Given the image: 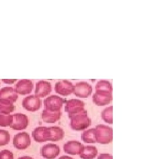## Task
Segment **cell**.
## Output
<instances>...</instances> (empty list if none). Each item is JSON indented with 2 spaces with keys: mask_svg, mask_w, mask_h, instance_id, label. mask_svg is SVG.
Segmentation results:
<instances>
[{
  "mask_svg": "<svg viewBox=\"0 0 141 159\" xmlns=\"http://www.w3.org/2000/svg\"><path fill=\"white\" fill-rule=\"evenodd\" d=\"M68 117L71 120L70 125L74 130H84L91 125V120L88 117L87 111L85 110Z\"/></svg>",
  "mask_w": 141,
  "mask_h": 159,
  "instance_id": "cell-1",
  "label": "cell"
},
{
  "mask_svg": "<svg viewBox=\"0 0 141 159\" xmlns=\"http://www.w3.org/2000/svg\"><path fill=\"white\" fill-rule=\"evenodd\" d=\"M95 130L96 143L107 144L112 141L113 129L112 127L99 125H96Z\"/></svg>",
  "mask_w": 141,
  "mask_h": 159,
  "instance_id": "cell-2",
  "label": "cell"
},
{
  "mask_svg": "<svg viewBox=\"0 0 141 159\" xmlns=\"http://www.w3.org/2000/svg\"><path fill=\"white\" fill-rule=\"evenodd\" d=\"M66 102V98H63L55 95L48 97L44 101L45 109L54 111L61 110L63 104Z\"/></svg>",
  "mask_w": 141,
  "mask_h": 159,
  "instance_id": "cell-3",
  "label": "cell"
},
{
  "mask_svg": "<svg viewBox=\"0 0 141 159\" xmlns=\"http://www.w3.org/2000/svg\"><path fill=\"white\" fill-rule=\"evenodd\" d=\"M31 144V139L26 132L19 133L13 139V145L18 150H25Z\"/></svg>",
  "mask_w": 141,
  "mask_h": 159,
  "instance_id": "cell-4",
  "label": "cell"
},
{
  "mask_svg": "<svg viewBox=\"0 0 141 159\" xmlns=\"http://www.w3.org/2000/svg\"><path fill=\"white\" fill-rule=\"evenodd\" d=\"M85 103L78 99H71L67 101L65 111L67 112L68 116L79 113L84 110Z\"/></svg>",
  "mask_w": 141,
  "mask_h": 159,
  "instance_id": "cell-5",
  "label": "cell"
},
{
  "mask_svg": "<svg viewBox=\"0 0 141 159\" xmlns=\"http://www.w3.org/2000/svg\"><path fill=\"white\" fill-rule=\"evenodd\" d=\"M13 121L10 127L14 130H22L25 129L29 124L27 116L21 113L12 114Z\"/></svg>",
  "mask_w": 141,
  "mask_h": 159,
  "instance_id": "cell-6",
  "label": "cell"
},
{
  "mask_svg": "<svg viewBox=\"0 0 141 159\" xmlns=\"http://www.w3.org/2000/svg\"><path fill=\"white\" fill-rule=\"evenodd\" d=\"M42 101L38 97L31 95L25 97L23 100L24 108L29 111H37L41 107Z\"/></svg>",
  "mask_w": 141,
  "mask_h": 159,
  "instance_id": "cell-7",
  "label": "cell"
},
{
  "mask_svg": "<svg viewBox=\"0 0 141 159\" xmlns=\"http://www.w3.org/2000/svg\"><path fill=\"white\" fill-rule=\"evenodd\" d=\"M93 102L99 106L107 105L112 100V93L107 91H96L92 97Z\"/></svg>",
  "mask_w": 141,
  "mask_h": 159,
  "instance_id": "cell-8",
  "label": "cell"
},
{
  "mask_svg": "<svg viewBox=\"0 0 141 159\" xmlns=\"http://www.w3.org/2000/svg\"><path fill=\"white\" fill-rule=\"evenodd\" d=\"M74 94L81 98H86L92 92V87L86 82L77 83L74 86Z\"/></svg>",
  "mask_w": 141,
  "mask_h": 159,
  "instance_id": "cell-9",
  "label": "cell"
},
{
  "mask_svg": "<svg viewBox=\"0 0 141 159\" xmlns=\"http://www.w3.org/2000/svg\"><path fill=\"white\" fill-rule=\"evenodd\" d=\"M55 90L56 93L64 96H67L72 94L74 91V85L68 80H61L56 83Z\"/></svg>",
  "mask_w": 141,
  "mask_h": 159,
  "instance_id": "cell-10",
  "label": "cell"
},
{
  "mask_svg": "<svg viewBox=\"0 0 141 159\" xmlns=\"http://www.w3.org/2000/svg\"><path fill=\"white\" fill-rule=\"evenodd\" d=\"M32 136L37 142H45L50 141V131L49 127H38L32 132Z\"/></svg>",
  "mask_w": 141,
  "mask_h": 159,
  "instance_id": "cell-11",
  "label": "cell"
},
{
  "mask_svg": "<svg viewBox=\"0 0 141 159\" xmlns=\"http://www.w3.org/2000/svg\"><path fill=\"white\" fill-rule=\"evenodd\" d=\"M59 147L54 144H45L41 150L42 156L46 159H54L59 154Z\"/></svg>",
  "mask_w": 141,
  "mask_h": 159,
  "instance_id": "cell-12",
  "label": "cell"
},
{
  "mask_svg": "<svg viewBox=\"0 0 141 159\" xmlns=\"http://www.w3.org/2000/svg\"><path fill=\"white\" fill-rule=\"evenodd\" d=\"M52 91V85L50 82L41 80L37 83L35 90V96L44 97L50 94Z\"/></svg>",
  "mask_w": 141,
  "mask_h": 159,
  "instance_id": "cell-13",
  "label": "cell"
},
{
  "mask_svg": "<svg viewBox=\"0 0 141 159\" xmlns=\"http://www.w3.org/2000/svg\"><path fill=\"white\" fill-rule=\"evenodd\" d=\"M84 146L78 141H69L64 145V150L66 153L76 155L80 154L83 151Z\"/></svg>",
  "mask_w": 141,
  "mask_h": 159,
  "instance_id": "cell-14",
  "label": "cell"
},
{
  "mask_svg": "<svg viewBox=\"0 0 141 159\" xmlns=\"http://www.w3.org/2000/svg\"><path fill=\"white\" fill-rule=\"evenodd\" d=\"M34 88V84L31 80H20L15 85V90L17 94L26 95L31 93Z\"/></svg>",
  "mask_w": 141,
  "mask_h": 159,
  "instance_id": "cell-15",
  "label": "cell"
},
{
  "mask_svg": "<svg viewBox=\"0 0 141 159\" xmlns=\"http://www.w3.org/2000/svg\"><path fill=\"white\" fill-rule=\"evenodd\" d=\"M62 112L59 111H50L44 109L42 113V119L47 123H54L60 119Z\"/></svg>",
  "mask_w": 141,
  "mask_h": 159,
  "instance_id": "cell-16",
  "label": "cell"
},
{
  "mask_svg": "<svg viewBox=\"0 0 141 159\" xmlns=\"http://www.w3.org/2000/svg\"><path fill=\"white\" fill-rule=\"evenodd\" d=\"M18 98L14 89L10 87H3L0 90V99H6L11 102H15Z\"/></svg>",
  "mask_w": 141,
  "mask_h": 159,
  "instance_id": "cell-17",
  "label": "cell"
},
{
  "mask_svg": "<svg viewBox=\"0 0 141 159\" xmlns=\"http://www.w3.org/2000/svg\"><path fill=\"white\" fill-rule=\"evenodd\" d=\"M50 131V141L56 142L62 140L64 137V131L59 127L52 126L49 127Z\"/></svg>",
  "mask_w": 141,
  "mask_h": 159,
  "instance_id": "cell-18",
  "label": "cell"
},
{
  "mask_svg": "<svg viewBox=\"0 0 141 159\" xmlns=\"http://www.w3.org/2000/svg\"><path fill=\"white\" fill-rule=\"evenodd\" d=\"M98 154V150L96 147L92 146H84L82 153L79 154L82 159H94Z\"/></svg>",
  "mask_w": 141,
  "mask_h": 159,
  "instance_id": "cell-19",
  "label": "cell"
},
{
  "mask_svg": "<svg viewBox=\"0 0 141 159\" xmlns=\"http://www.w3.org/2000/svg\"><path fill=\"white\" fill-rule=\"evenodd\" d=\"M15 110V106L13 102L6 99H0V113L10 114Z\"/></svg>",
  "mask_w": 141,
  "mask_h": 159,
  "instance_id": "cell-20",
  "label": "cell"
},
{
  "mask_svg": "<svg viewBox=\"0 0 141 159\" xmlns=\"http://www.w3.org/2000/svg\"><path fill=\"white\" fill-rule=\"evenodd\" d=\"M81 139L82 141L86 143H96L95 128H92L84 131L81 134Z\"/></svg>",
  "mask_w": 141,
  "mask_h": 159,
  "instance_id": "cell-21",
  "label": "cell"
},
{
  "mask_svg": "<svg viewBox=\"0 0 141 159\" xmlns=\"http://www.w3.org/2000/svg\"><path fill=\"white\" fill-rule=\"evenodd\" d=\"M95 90L96 91H107L112 93V84L107 80H100L96 84Z\"/></svg>",
  "mask_w": 141,
  "mask_h": 159,
  "instance_id": "cell-22",
  "label": "cell"
},
{
  "mask_svg": "<svg viewBox=\"0 0 141 159\" xmlns=\"http://www.w3.org/2000/svg\"><path fill=\"white\" fill-rule=\"evenodd\" d=\"M112 106H109V107L105 108L102 111V119L106 123L109 124H112Z\"/></svg>",
  "mask_w": 141,
  "mask_h": 159,
  "instance_id": "cell-23",
  "label": "cell"
},
{
  "mask_svg": "<svg viewBox=\"0 0 141 159\" xmlns=\"http://www.w3.org/2000/svg\"><path fill=\"white\" fill-rule=\"evenodd\" d=\"M13 121L12 115L0 113V126L7 127L11 125Z\"/></svg>",
  "mask_w": 141,
  "mask_h": 159,
  "instance_id": "cell-24",
  "label": "cell"
},
{
  "mask_svg": "<svg viewBox=\"0 0 141 159\" xmlns=\"http://www.w3.org/2000/svg\"><path fill=\"white\" fill-rule=\"evenodd\" d=\"M10 141V135L8 131L0 129V146L8 144Z\"/></svg>",
  "mask_w": 141,
  "mask_h": 159,
  "instance_id": "cell-25",
  "label": "cell"
},
{
  "mask_svg": "<svg viewBox=\"0 0 141 159\" xmlns=\"http://www.w3.org/2000/svg\"><path fill=\"white\" fill-rule=\"evenodd\" d=\"M0 159H14V155L8 150H3L0 152Z\"/></svg>",
  "mask_w": 141,
  "mask_h": 159,
  "instance_id": "cell-26",
  "label": "cell"
},
{
  "mask_svg": "<svg viewBox=\"0 0 141 159\" xmlns=\"http://www.w3.org/2000/svg\"><path fill=\"white\" fill-rule=\"evenodd\" d=\"M98 159H113L112 156L109 154H101Z\"/></svg>",
  "mask_w": 141,
  "mask_h": 159,
  "instance_id": "cell-27",
  "label": "cell"
},
{
  "mask_svg": "<svg viewBox=\"0 0 141 159\" xmlns=\"http://www.w3.org/2000/svg\"><path fill=\"white\" fill-rule=\"evenodd\" d=\"M2 81L5 83L7 84H13L14 83H15V81H17V79H13V80H8V79H2Z\"/></svg>",
  "mask_w": 141,
  "mask_h": 159,
  "instance_id": "cell-28",
  "label": "cell"
},
{
  "mask_svg": "<svg viewBox=\"0 0 141 159\" xmlns=\"http://www.w3.org/2000/svg\"><path fill=\"white\" fill-rule=\"evenodd\" d=\"M58 159H73V158H72V157H69V156H61V157H60Z\"/></svg>",
  "mask_w": 141,
  "mask_h": 159,
  "instance_id": "cell-29",
  "label": "cell"
},
{
  "mask_svg": "<svg viewBox=\"0 0 141 159\" xmlns=\"http://www.w3.org/2000/svg\"><path fill=\"white\" fill-rule=\"evenodd\" d=\"M18 159H33L32 157H29V156H23L21 157H20Z\"/></svg>",
  "mask_w": 141,
  "mask_h": 159,
  "instance_id": "cell-30",
  "label": "cell"
}]
</instances>
